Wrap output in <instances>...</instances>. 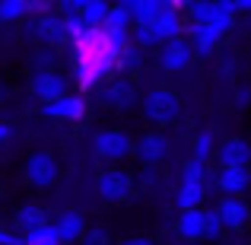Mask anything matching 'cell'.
I'll list each match as a JSON object with an SVG mask.
<instances>
[{
    "label": "cell",
    "instance_id": "cell-1",
    "mask_svg": "<svg viewBox=\"0 0 251 245\" xmlns=\"http://www.w3.org/2000/svg\"><path fill=\"white\" fill-rule=\"evenodd\" d=\"M74 45H76V80H80V86H86V89L99 86L111 74L118 57L108 51V45H105L99 29H86Z\"/></svg>",
    "mask_w": 251,
    "mask_h": 245
},
{
    "label": "cell",
    "instance_id": "cell-2",
    "mask_svg": "<svg viewBox=\"0 0 251 245\" xmlns=\"http://www.w3.org/2000/svg\"><path fill=\"white\" fill-rule=\"evenodd\" d=\"M178 111H181V102H178V96L172 89H166V86H156V89H150L147 96H143V115L153 124L175 121Z\"/></svg>",
    "mask_w": 251,
    "mask_h": 245
},
{
    "label": "cell",
    "instance_id": "cell-3",
    "mask_svg": "<svg viewBox=\"0 0 251 245\" xmlns=\"http://www.w3.org/2000/svg\"><path fill=\"white\" fill-rule=\"evenodd\" d=\"M203 182H207V165L188 160L181 175V188H178V207L181 210H197L203 201Z\"/></svg>",
    "mask_w": 251,
    "mask_h": 245
},
{
    "label": "cell",
    "instance_id": "cell-4",
    "mask_svg": "<svg viewBox=\"0 0 251 245\" xmlns=\"http://www.w3.org/2000/svg\"><path fill=\"white\" fill-rule=\"evenodd\" d=\"M92 150L108 163H121V160H127V156H134V140H130L121 128H108V131H99V134L92 137Z\"/></svg>",
    "mask_w": 251,
    "mask_h": 245
},
{
    "label": "cell",
    "instance_id": "cell-5",
    "mask_svg": "<svg viewBox=\"0 0 251 245\" xmlns=\"http://www.w3.org/2000/svg\"><path fill=\"white\" fill-rule=\"evenodd\" d=\"M147 29L153 32L156 45H166V42H172V38H181V32H184V19H181V10H178V3H169V0H162L159 13L150 19Z\"/></svg>",
    "mask_w": 251,
    "mask_h": 245
},
{
    "label": "cell",
    "instance_id": "cell-6",
    "mask_svg": "<svg viewBox=\"0 0 251 245\" xmlns=\"http://www.w3.org/2000/svg\"><path fill=\"white\" fill-rule=\"evenodd\" d=\"M96 191H99L102 201L121 204V201H127V197L134 194V178H130V172H124V169H105L102 175H99V182H96Z\"/></svg>",
    "mask_w": 251,
    "mask_h": 245
},
{
    "label": "cell",
    "instance_id": "cell-7",
    "mask_svg": "<svg viewBox=\"0 0 251 245\" xmlns=\"http://www.w3.org/2000/svg\"><path fill=\"white\" fill-rule=\"evenodd\" d=\"M61 169H57V160L48 153V150H35V153L25 160V182L32 188H51L57 182Z\"/></svg>",
    "mask_w": 251,
    "mask_h": 245
},
{
    "label": "cell",
    "instance_id": "cell-8",
    "mask_svg": "<svg viewBox=\"0 0 251 245\" xmlns=\"http://www.w3.org/2000/svg\"><path fill=\"white\" fill-rule=\"evenodd\" d=\"M29 92L35 99H42V105H45V102H54V99L67 96L70 86H67V77L57 74V70H35L29 80Z\"/></svg>",
    "mask_w": 251,
    "mask_h": 245
},
{
    "label": "cell",
    "instance_id": "cell-9",
    "mask_svg": "<svg viewBox=\"0 0 251 245\" xmlns=\"http://www.w3.org/2000/svg\"><path fill=\"white\" fill-rule=\"evenodd\" d=\"M213 153H216V160H220V169H248L251 165V143L242 140V137L223 140Z\"/></svg>",
    "mask_w": 251,
    "mask_h": 245
},
{
    "label": "cell",
    "instance_id": "cell-10",
    "mask_svg": "<svg viewBox=\"0 0 251 245\" xmlns=\"http://www.w3.org/2000/svg\"><path fill=\"white\" fill-rule=\"evenodd\" d=\"M191 57H194V48H191V42L184 35L166 42V45H162V51H159V64H162V70H169V74L184 70L191 64Z\"/></svg>",
    "mask_w": 251,
    "mask_h": 245
},
{
    "label": "cell",
    "instance_id": "cell-11",
    "mask_svg": "<svg viewBox=\"0 0 251 245\" xmlns=\"http://www.w3.org/2000/svg\"><path fill=\"white\" fill-rule=\"evenodd\" d=\"M42 111L48 118H57V121H80L86 115V99L83 96H74V92H67V96L54 99V102H45Z\"/></svg>",
    "mask_w": 251,
    "mask_h": 245
},
{
    "label": "cell",
    "instance_id": "cell-12",
    "mask_svg": "<svg viewBox=\"0 0 251 245\" xmlns=\"http://www.w3.org/2000/svg\"><path fill=\"white\" fill-rule=\"evenodd\" d=\"M216 217H220L223 229H232V233H242V229L251 223V207L239 197H226V201L216 207Z\"/></svg>",
    "mask_w": 251,
    "mask_h": 245
},
{
    "label": "cell",
    "instance_id": "cell-13",
    "mask_svg": "<svg viewBox=\"0 0 251 245\" xmlns=\"http://www.w3.org/2000/svg\"><path fill=\"white\" fill-rule=\"evenodd\" d=\"M134 156L143 165H159L169 156V140L162 134H143L140 140L134 143Z\"/></svg>",
    "mask_w": 251,
    "mask_h": 245
},
{
    "label": "cell",
    "instance_id": "cell-14",
    "mask_svg": "<svg viewBox=\"0 0 251 245\" xmlns=\"http://www.w3.org/2000/svg\"><path fill=\"white\" fill-rule=\"evenodd\" d=\"M102 99H105V105H111V109H118V111H130L140 96H137V89H134L130 80H118V83H111V86L102 89Z\"/></svg>",
    "mask_w": 251,
    "mask_h": 245
},
{
    "label": "cell",
    "instance_id": "cell-15",
    "mask_svg": "<svg viewBox=\"0 0 251 245\" xmlns=\"http://www.w3.org/2000/svg\"><path fill=\"white\" fill-rule=\"evenodd\" d=\"M175 229H178V236H181L184 242L201 245L203 242V210L201 207L197 210H181L178 220H175Z\"/></svg>",
    "mask_w": 251,
    "mask_h": 245
},
{
    "label": "cell",
    "instance_id": "cell-16",
    "mask_svg": "<svg viewBox=\"0 0 251 245\" xmlns=\"http://www.w3.org/2000/svg\"><path fill=\"white\" fill-rule=\"evenodd\" d=\"M51 226H54V233H57V245H74V242H80L83 233H86V223H83V217L76 214V210L61 214V220L51 223Z\"/></svg>",
    "mask_w": 251,
    "mask_h": 245
},
{
    "label": "cell",
    "instance_id": "cell-17",
    "mask_svg": "<svg viewBox=\"0 0 251 245\" xmlns=\"http://www.w3.org/2000/svg\"><path fill=\"white\" fill-rule=\"evenodd\" d=\"M251 185V169H220L216 172V188L226 197H239Z\"/></svg>",
    "mask_w": 251,
    "mask_h": 245
},
{
    "label": "cell",
    "instance_id": "cell-18",
    "mask_svg": "<svg viewBox=\"0 0 251 245\" xmlns=\"http://www.w3.org/2000/svg\"><path fill=\"white\" fill-rule=\"evenodd\" d=\"M16 226L29 236V233H35V229L48 226V214H45L38 204H23V207L16 210Z\"/></svg>",
    "mask_w": 251,
    "mask_h": 245
},
{
    "label": "cell",
    "instance_id": "cell-19",
    "mask_svg": "<svg viewBox=\"0 0 251 245\" xmlns=\"http://www.w3.org/2000/svg\"><path fill=\"white\" fill-rule=\"evenodd\" d=\"M108 6L105 0H80V10H76V16H80V23L86 29H99V26L105 23V16H108Z\"/></svg>",
    "mask_w": 251,
    "mask_h": 245
},
{
    "label": "cell",
    "instance_id": "cell-20",
    "mask_svg": "<svg viewBox=\"0 0 251 245\" xmlns=\"http://www.w3.org/2000/svg\"><path fill=\"white\" fill-rule=\"evenodd\" d=\"M188 29H191V38H188V42H191V48H197L201 54H213V48L223 42V35H216V32L210 29V26L191 23Z\"/></svg>",
    "mask_w": 251,
    "mask_h": 245
},
{
    "label": "cell",
    "instance_id": "cell-21",
    "mask_svg": "<svg viewBox=\"0 0 251 245\" xmlns=\"http://www.w3.org/2000/svg\"><path fill=\"white\" fill-rule=\"evenodd\" d=\"M35 35L42 38L45 45H61L64 35H61V16H42L35 19Z\"/></svg>",
    "mask_w": 251,
    "mask_h": 245
},
{
    "label": "cell",
    "instance_id": "cell-22",
    "mask_svg": "<svg viewBox=\"0 0 251 245\" xmlns=\"http://www.w3.org/2000/svg\"><path fill=\"white\" fill-rule=\"evenodd\" d=\"M213 150H216V140H213V134H210V131H201V134L194 137V156H191V160L207 165V160L213 156Z\"/></svg>",
    "mask_w": 251,
    "mask_h": 245
},
{
    "label": "cell",
    "instance_id": "cell-23",
    "mask_svg": "<svg viewBox=\"0 0 251 245\" xmlns=\"http://www.w3.org/2000/svg\"><path fill=\"white\" fill-rule=\"evenodd\" d=\"M25 13V0H0V23H16Z\"/></svg>",
    "mask_w": 251,
    "mask_h": 245
},
{
    "label": "cell",
    "instance_id": "cell-24",
    "mask_svg": "<svg viewBox=\"0 0 251 245\" xmlns=\"http://www.w3.org/2000/svg\"><path fill=\"white\" fill-rule=\"evenodd\" d=\"M23 245H57V233H54V226H42V229H35V233H29V236H23Z\"/></svg>",
    "mask_w": 251,
    "mask_h": 245
},
{
    "label": "cell",
    "instance_id": "cell-25",
    "mask_svg": "<svg viewBox=\"0 0 251 245\" xmlns=\"http://www.w3.org/2000/svg\"><path fill=\"white\" fill-rule=\"evenodd\" d=\"M203 239H210V242L223 239V223L216 217V210H203Z\"/></svg>",
    "mask_w": 251,
    "mask_h": 245
},
{
    "label": "cell",
    "instance_id": "cell-26",
    "mask_svg": "<svg viewBox=\"0 0 251 245\" xmlns=\"http://www.w3.org/2000/svg\"><path fill=\"white\" fill-rule=\"evenodd\" d=\"M118 67H121V74H134L137 67H140V51L134 48V45H127V48L121 51V54H118Z\"/></svg>",
    "mask_w": 251,
    "mask_h": 245
},
{
    "label": "cell",
    "instance_id": "cell-27",
    "mask_svg": "<svg viewBox=\"0 0 251 245\" xmlns=\"http://www.w3.org/2000/svg\"><path fill=\"white\" fill-rule=\"evenodd\" d=\"M83 245H108V233H105L102 226H92V229H86L83 233Z\"/></svg>",
    "mask_w": 251,
    "mask_h": 245
},
{
    "label": "cell",
    "instance_id": "cell-28",
    "mask_svg": "<svg viewBox=\"0 0 251 245\" xmlns=\"http://www.w3.org/2000/svg\"><path fill=\"white\" fill-rule=\"evenodd\" d=\"M235 109H251V86H235Z\"/></svg>",
    "mask_w": 251,
    "mask_h": 245
},
{
    "label": "cell",
    "instance_id": "cell-29",
    "mask_svg": "<svg viewBox=\"0 0 251 245\" xmlns=\"http://www.w3.org/2000/svg\"><path fill=\"white\" fill-rule=\"evenodd\" d=\"M0 245H23V236H16V233L0 226Z\"/></svg>",
    "mask_w": 251,
    "mask_h": 245
},
{
    "label": "cell",
    "instance_id": "cell-30",
    "mask_svg": "<svg viewBox=\"0 0 251 245\" xmlns=\"http://www.w3.org/2000/svg\"><path fill=\"white\" fill-rule=\"evenodd\" d=\"M57 10H61L64 16H76V10H80V0H64V3H57Z\"/></svg>",
    "mask_w": 251,
    "mask_h": 245
},
{
    "label": "cell",
    "instance_id": "cell-31",
    "mask_svg": "<svg viewBox=\"0 0 251 245\" xmlns=\"http://www.w3.org/2000/svg\"><path fill=\"white\" fill-rule=\"evenodd\" d=\"M25 10H29V13H42V16H48L51 3H42V0H32V3H25Z\"/></svg>",
    "mask_w": 251,
    "mask_h": 245
},
{
    "label": "cell",
    "instance_id": "cell-32",
    "mask_svg": "<svg viewBox=\"0 0 251 245\" xmlns=\"http://www.w3.org/2000/svg\"><path fill=\"white\" fill-rule=\"evenodd\" d=\"M121 245H156V242L147 239V236H130V239H124Z\"/></svg>",
    "mask_w": 251,
    "mask_h": 245
},
{
    "label": "cell",
    "instance_id": "cell-33",
    "mask_svg": "<svg viewBox=\"0 0 251 245\" xmlns=\"http://www.w3.org/2000/svg\"><path fill=\"white\" fill-rule=\"evenodd\" d=\"M10 137H13V128H10L6 121H0V147H3V143L10 140Z\"/></svg>",
    "mask_w": 251,
    "mask_h": 245
},
{
    "label": "cell",
    "instance_id": "cell-34",
    "mask_svg": "<svg viewBox=\"0 0 251 245\" xmlns=\"http://www.w3.org/2000/svg\"><path fill=\"white\" fill-rule=\"evenodd\" d=\"M232 10L235 13H251V0H239V3L232 0Z\"/></svg>",
    "mask_w": 251,
    "mask_h": 245
},
{
    "label": "cell",
    "instance_id": "cell-35",
    "mask_svg": "<svg viewBox=\"0 0 251 245\" xmlns=\"http://www.w3.org/2000/svg\"><path fill=\"white\" fill-rule=\"evenodd\" d=\"M6 99H10V86L0 80V102H6Z\"/></svg>",
    "mask_w": 251,
    "mask_h": 245
},
{
    "label": "cell",
    "instance_id": "cell-36",
    "mask_svg": "<svg viewBox=\"0 0 251 245\" xmlns=\"http://www.w3.org/2000/svg\"><path fill=\"white\" fill-rule=\"evenodd\" d=\"M143 185H147V188H153V185H156V178H153V172H147V175H143Z\"/></svg>",
    "mask_w": 251,
    "mask_h": 245
},
{
    "label": "cell",
    "instance_id": "cell-37",
    "mask_svg": "<svg viewBox=\"0 0 251 245\" xmlns=\"http://www.w3.org/2000/svg\"><path fill=\"white\" fill-rule=\"evenodd\" d=\"M0 201H3V194H0Z\"/></svg>",
    "mask_w": 251,
    "mask_h": 245
},
{
    "label": "cell",
    "instance_id": "cell-38",
    "mask_svg": "<svg viewBox=\"0 0 251 245\" xmlns=\"http://www.w3.org/2000/svg\"><path fill=\"white\" fill-rule=\"evenodd\" d=\"M248 245H251V242H248Z\"/></svg>",
    "mask_w": 251,
    "mask_h": 245
}]
</instances>
